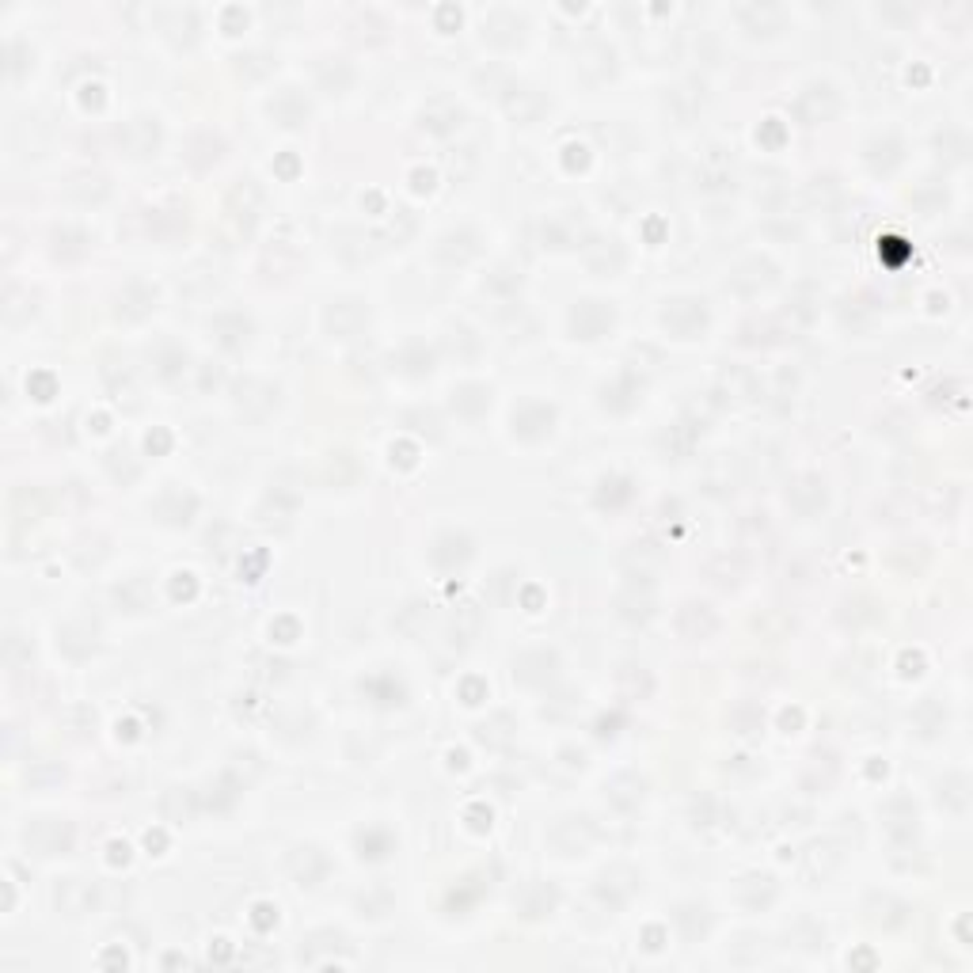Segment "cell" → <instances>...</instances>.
I'll return each instance as SVG.
<instances>
[{"label":"cell","instance_id":"cell-25","mask_svg":"<svg viewBox=\"0 0 973 973\" xmlns=\"http://www.w3.org/2000/svg\"><path fill=\"white\" fill-rule=\"evenodd\" d=\"M460 122H464V111H460V103H453V99H430L426 103V111H422V130L426 134H438V137H449L460 130Z\"/></svg>","mask_w":973,"mask_h":973},{"label":"cell","instance_id":"cell-31","mask_svg":"<svg viewBox=\"0 0 973 973\" xmlns=\"http://www.w3.org/2000/svg\"><path fill=\"white\" fill-rule=\"evenodd\" d=\"M514 677L521 681V685H548L555 677V654H548V650H529V654H521L514 662Z\"/></svg>","mask_w":973,"mask_h":973},{"label":"cell","instance_id":"cell-39","mask_svg":"<svg viewBox=\"0 0 973 973\" xmlns=\"http://www.w3.org/2000/svg\"><path fill=\"white\" fill-rule=\"evenodd\" d=\"M586 267L601 278H612L616 270L624 267V248L612 244V240H590L586 244Z\"/></svg>","mask_w":973,"mask_h":973},{"label":"cell","instance_id":"cell-54","mask_svg":"<svg viewBox=\"0 0 973 973\" xmlns=\"http://www.w3.org/2000/svg\"><path fill=\"white\" fill-rule=\"evenodd\" d=\"M115 597L126 605L130 612H141V609H149V586L141 582V578H130V582H122L115 590Z\"/></svg>","mask_w":973,"mask_h":973},{"label":"cell","instance_id":"cell-19","mask_svg":"<svg viewBox=\"0 0 973 973\" xmlns=\"http://www.w3.org/2000/svg\"><path fill=\"white\" fill-rule=\"evenodd\" d=\"M54 901H58V909L65 916H84L99 905V894L96 886L84 882V878H65V882H58V890H54Z\"/></svg>","mask_w":973,"mask_h":973},{"label":"cell","instance_id":"cell-20","mask_svg":"<svg viewBox=\"0 0 973 973\" xmlns=\"http://www.w3.org/2000/svg\"><path fill=\"white\" fill-rule=\"evenodd\" d=\"M643 795H647V780L635 776V772H620L616 780L605 783V799H609V806H616L620 814L639 810V806H643Z\"/></svg>","mask_w":973,"mask_h":973},{"label":"cell","instance_id":"cell-44","mask_svg":"<svg viewBox=\"0 0 973 973\" xmlns=\"http://www.w3.org/2000/svg\"><path fill=\"white\" fill-rule=\"evenodd\" d=\"M487 407H491V388H483V384H460L453 392V411L460 419H479Z\"/></svg>","mask_w":973,"mask_h":973},{"label":"cell","instance_id":"cell-51","mask_svg":"<svg viewBox=\"0 0 973 973\" xmlns=\"http://www.w3.org/2000/svg\"><path fill=\"white\" fill-rule=\"evenodd\" d=\"M198 814V795L194 791H168L164 795V818L168 821H191Z\"/></svg>","mask_w":973,"mask_h":973},{"label":"cell","instance_id":"cell-18","mask_svg":"<svg viewBox=\"0 0 973 973\" xmlns=\"http://www.w3.org/2000/svg\"><path fill=\"white\" fill-rule=\"evenodd\" d=\"M719 631V616L707 609V605H700V601H685L681 609H677V635L681 639H688V643H704V639H711Z\"/></svg>","mask_w":973,"mask_h":973},{"label":"cell","instance_id":"cell-6","mask_svg":"<svg viewBox=\"0 0 973 973\" xmlns=\"http://www.w3.org/2000/svg\"><path fill=\"white\" fill-rule=\"evenodd\" d=\"M236 411L244 415L248 422H267L274 411H278V388L259 377H248V381L236 384Z\"/></svg>","mask_w":973,"mask_h":973},{"label":"cell","instance_id":"cell-27","mask_svg":"<svg viewBox=\"0 0 973 973\" xmlns=\"http://www.w3.org/2000/svg\"><path fill=\"white\" fill-rule=\"evenodd\" d=\"M521 27H525V20L517 16L514 8H495L483 20V42H491V46H514L521 39Z\"/></svg>","mask_w":973,"mask_h":973},{"label":"cell","instance_id":"cell-56","mask_svg":"<svg viewBox=\"0 0 973 973\" xmlns=\"http://www.w3.org/2000/svg\"><path fill=\"white\" fill-rule=\"evenodd\" d=\"M358 905H362L365 916H384L388 909H392V894H388L384 886H377V890H369V894L358 897Z\"/></svg>","mask_w":973,"mask_h":973},{"label":"cell","instance_id":"cell-8","mask_svg":"<svg viewBox=\"0 0 973 973\" xmlns=\"http://www.w3.org/2000/svg\"><path fill=\"white\" fill-rule=\"evenodd\" d=\"M612 324H616V312H612L609 301H578V305L571 308V331L574 339H586V343H593V339H605L612 331Z\"/></svg>","mask_w":973,"mask_h":973},{"label":"cell","instance_id":"cell-33","mask_svg":"<svg viewBox=\"0 0 973 973\" xmlns=\"http://www.w3.org/2000/svg\"><path fill=\"white\" fill-rule=\"evenodd\" d=\"M578 73L590 80V84H605L616 73V54H612L605 42H590L582 54H578Z\"/></svg>","mask_w":973,"mask_h":973},{"label":"cell","instance_id":"cell-21","mask_svg":"<svg viewBox=\"0 0 973 973\" xmlns=\"http://www.w3.org/2000/svg\"><path fill=\"white\" fill-rule=\"evenodd\" d=\"M194 510H198V498L183 487H168L164 495L153 502V514L164 521V525H191Z\"/></svg>","mask_w":973,"mask_h":973},{"label":"cell","instance_id":"cell-40","mask_svg":"<svg viewBox=\"0 0 973 973\" xmlns=\"http://www.w3.org/2000/svg\"><path fill=\"white\" fill-rule=\"evenodd\" d=\"M316 84L324 88L327 96H343L346 88L354 84V69H350V61L324 58L320 65H316Z\"/></svg>","mask_w":973,"mask_h":973},{"label":"cell","instance_id":"cell-52","mask_svg":"<svg viewBox=\"0 0 973 973\" xmlns=\"http://www.w3.org/2000/svg\"><path fill=\"white\" fill-rule=\"evenodd\" d=\"M400 365H403V373L422 377V373H430V369H434V354L426 350V343H407V350L400 354Z\"/></svg>","mask_w":973,"mask_h":973},{"label":"cell","instance_id":"cell-12","mask_svg":"<svg viewBox=\"0 0 973 973\" xmlns=\"http://www.w3.org/2000/svg\"><path fill=\"white\" fill-rule=\"evenodd\" d=\"M225 210H229V217L240 225V229L251 232L255 229V221H259V213H263V187H259L255 179H240V183L229 191Z\"/></svg>","mask_w":973,"mask_h":973},{"label":"cell","instance_id":"cell-14","mask_svg":"<svg viewBox=\"0 0 973 973\" xmlns=\"http://www.w3.org/2000/svg\"><path fill=\"white\" fill-rule=\"evenodd\" d=\"M286 867L289 875L297 878V886H320L331 875V859L320 848H312V844H297L286 856Z\"/></svg>","mask_w":973,"mask_h":973},{"label":"cell","instance_id":"cell-36","mask_svg":"<svg viewBox=\"0 0 973 973\" xmlns=\"http://www.w3.org/2000/svg\"><path fill=\"white\" fill-rule=\"evenodd\" d=\"M578 240H582V221L574 213H548V221H544L548 248H578Z\"/></svg>","mask_w":973,"mask_h":973},{"label":"cell","instance_id":"cell-4","mask_svg":"<svg viewBox=\"0 0 973 973\" xmlns=\"http://www.w3.org/2000/svg\"><path fill=\"white\" fill-rule=\"evenodd\" d=\"M23 844L35 856H65L73 848V825L65 818H39L23 829Z\"/></svg>","mask_w":973,"mask_h":973},{"label":"cell","instance_id":"cell-16","mask_svg":"<svg viewBox=\"0 0 973 973\" xmlns=\"http://www.w3.org/2000/svg\"><path fill=\"white\" fill-rule=\"evenodd\" d=\"M555 426V407L540 400H525L521 407H514V434L521 441H540L548 438Z\"/></svg>","mask_w":973,"mask_h":973},{"label":"cell","instance_id":"cell-9","mask_svg":"<svg viewBox=\"0 0 973 973\" xmlns=\"http://www.w3.org/2000/svg\"><path fill=\"white\" fill-rule=\"evenodd\" d=\"M776 278H780V267H776L772 259L749 255L745 263L734 267V274L726 278V286L734 289V293H742V297H757V293H764L768 286H776Z\"/></svg>","mask_w":973,"mask_h":973},{"label":"cell","instance_id":"cell-43","mask_svg":"<svg viewBox=\"0 0 973 973\" xmlns=\"http://www.w3.org/2000/svg\"><path fill=\"white\" fill-rule=\"evenodd\" d=\"M145 232L153 240H175L187 232V213L183 210H149L145 213Z\"/></svg>","mask_w":973,"mask_h":973},{"label":"cell","instance_id":"cell-46","mask_svg":"<svg viewBox=\"0 0 973 973\" xmlns=\"http://www.w3.org/2000/svg\"><path fill=\"white\" fill-rule=\"evenodd\" d=\"M867 164H871V172L890 175L897 164H901V141H897L894 134L875 137V141L867 145Z\"/></svg>","mask_w":973,"mask_h":973},{"label":"cell","instance_id":"cell-49","mask_svg":"<svg viewBox=\"0 0 973 973\" xmlns=\"http://www.w3.org/2000/svg\"><path fill=\"white\" fill-rule=\"evenodd\" d=\"M696 438H700V434H696V426H692V422L681 419V422H673V426H669L666 434H662V445H666V453H669V457H673V460H681V457H688V453H692V445H696Z\"/></svg>","mask_w":973,"mask_h":973},{"label":"cell","instance_id":"cell-11","mask_svg":"<svg viewBox=\"0 0 973 973\" xmlns=\"http://www.w3.org/2000/svg\"><path fill=\"white\" fill-rule=\"evenodd\" d=\"M118 149L134 160H149L160 149V126L156 118H130L122 130H118Z\"/></svg>","mask_w":973,"mask_h":973},{"label":"cell","instance_id":"cell-32","mask_svg":"<svg viewBox=\"0 0 973 973\" xmlns=\"http://www.w3.org/2000/svg\"><path fill=\"white\" fill-rule=\"evenodd\" d=\"M738 20H742V27L757 39V35H776L783 27V8L780 4H745V8H738Z\"/></svg>","mask_w":973,"mask_h":973},{"label":"cell","instance_id":"cell-17","mask_svg":"<svg viewBox=\"0 0 973 973\" xmlns=\"http://www.w3.org/2000/svg\"><path fill=\"white\" fill-rule=\"evenodd\" d=\"M704 107H707V88H704V80H696V77H692V80H681V84H673V88H669V96H666V111H669V115H673V118H677L681 126H688V122H692V118L700 115Z\"/></svg>","mask_w":973,"mask_h":973},{"label":"cell","instance_id":"cell-30","mask_svg":"<svg viewBox=\"0 0 973 973\" xmlns=\"http://www.w3.org/2000/svg\"><path fill=\"white\" fill-rule=\"evenodd\" d=\"M502 107H506V115L517 118V122H533L548 103H544V96H540L536 88H529V84H510V88L502 92Z\"/></svg>","mask_w":973,"mask_h":973},{"label":"cell","instance_id":"cell-55","mask_svg":"<svg viewBox=\"0 0 973 973\" xmlns=\"http://www.w3.org/2000/svg\"><path fill=\"white\" fill-rule=\"evenodd\" d=\"M506 726H510V719H506V715H495L491 723L479 726V742H483V745H510V730H506Z\"/></svg>","mask_w":973,"mask_h":973},{"label":"cell","instance_id":"cell-24","mask_svg":"<svg viewBox=\"0 0 973 973\" xmlns=\"http://www.w3.org/2000/svg\"><path fill=\"white\" fill-rule=\"evenodd\" d=\"M58 643L69 658H77L80 662V658H88V654L99 647V628L92 624V620L77 616V620H69V624L58 631Z\"/></svg>","mask_w":973,"mask_h":973},{"label":"cell","instance_id":"cell-38","mask_svg":"<svg viewBox=\"0 0 973 973\" xmlns=\"http://www.w3.org/2000/svg\"><path fill=\"white\" fill-rule=\"evenodd\" d=\"M438 255L445 259V263H457V267H464V263H472V259L479 255V236L472 229L449 232V236H441Z\"/></svg>","mask_w":973,"mask_h":973},{"label":"cell","instance_id":"cell-42","mask_svg":"<svg viewBox=\"0 0 973 973\" xmlns=\"http://www.w3.org/2000/svg\"><path fill=\"white\" fill-rule=\"evenodd\" d=\"M738 897L745 909H768L776 901V878L772 875H745L738 882Z\"/></svg>","mask_w":973,"mask_h":973},{"label":"cell","instance_id":"cell-22","mask_svg":"<svg viewBox=\"0 0 973 973\" xmlns=\"http://www.w3.org/2000/svg\"><path fill=\"white\" fill-rule=\"evenodd\" d=\"M840 859L844 856H840L837 840H814L802 852V871H806V878H814V882H825L840 867Z\"/></svg>","mask_w":973,"mask_h":973},{"label":"cell","instance_id":"cell-1","mask_svg":"<svg viewBox=\"0 0 973 973\" xmlns=\"http://www.w3.org/2000/svg\"><path fill=\"white\" fill-rule=\"evenodd\" d=\"M791 111H795V118H799L802 126H825V122L837 118L840 92L829 80H814V84H806L799 96H795Z\"/></svg>","mask_w":973,"mask_h":973},{"label":"cell","instance_id":"cell-35","mask_svg":"<svg viewBox=\"0 0 973 973\" xmlns=\"http://www.w3.org/2000/svg\"><path fill=\"white\" fill-rule=\"evenodd\" d=\"M639 396H643V381H639L631 369H624L616 381L605 384V396H601V403H605L609 411H620V415H624V411H631V407L639 403Z\"/></svg>","mask_w":973,"mask_h":973},{"label":"cell","instance_id":"cell-41","mask_svg":"<svg viewBox=\"0 0 973 973\" xmlns=\"http://www.w3.org/2000/svg\"><path fill=\"white\" fill-rule=\"evenodd\" d=\"M935 799H939V806L947 814H966V806H970V780H966V772H947Z\"/></svg>","mask_w":973,"mask_h":973},{"label":"cell","instance_id":"cell-29","mask_svg":"<svg viewBox=\"0 0 973 973\" xmlns=\"http://www.w3.org/2000/svg\"><path fill=\"white\" fill-rule=\"evenodd\" d=\"M430 559H434V567H441V571L464 567L472 559V540L464 533H441L434 540V548H430Z\"/></svg>","mask_w":973,"mask_h":973},{"label":"cell","instance_id":"cell-13","mask_svg":"<svg viewBox=\"0 0 973 973\" xmlns=\"http://www.w3.org/2000/svg\"><path fill=\"white\" fill-rule=\"evenodd\" d=\"M156 301H160L156 286H149V282H126L115 297V316L126 320V324H137V320L153 316Z\"/></svg>","mask_w":973,"mask_h":973},{"label":"cell","instance_id":"cell-28","mask_svg":"<svg viewBox=\"0 0 973 973\" xmlns=\"http://www.w3.org/2000/svg\"><path fill=\"white\" fill-rule=\"evenodd\" d=\"M308 115H312V107H308V99L297 92V88H282L278 96L270 99V118L278 122V126H305Z\"/></svg>","mask_w":973,"mask_h":973},{"label":"cell","instance_id":"cell-53","mask_svg":"<svg viewBox=\"0 0 973 973\" xmlns=\"http://www.w3.org/2000/svg\"><path fill=\"white\" fill-rule=\"evenodd\" d=\"M187 369V350H179V346H164L160 354H156V377H164V381H172V377H179Z\"/></svg>","mask_w":973,"mask_h":973},{"label":"cell","instance_id":"cell-34","mask_svg":"<svg viewBox=\"0 0 973 973\" xmlns=\"http://www.w3.org/2000/svg\"><path fill=\"white\" fill-rule=\"evenodd\" d=\"M635 882H639V875H635L631 867H624V863H616V867H609V871L601 875V882H597V894L605 897L612 909H616V905H624V901L635 894Z\"/></svg>","mask_w":973,"mask_h":973},{"label":"cell","instance_id":"cell-37","mask_svg":"<svg viewBox=\"0 0 973 973\" xmlns=\"http://www.w3.org/2000/svg\"><path fill=\"white\" fill-rule=\"evenodd\" d=\"M210 331L225 350H240V346L251 339V320L248 316H240V312H221V316L210 324Z\"/></svg>","mask_w":973,"mask_h":973},{"label":"cell","instance_id":"cell-10","mask_svg":"<svg viewBox=\"0 0 973 973\" xmlns=\"http://www.w3.org/2000/svg\"><path fill=\"white\" fill-rule=\"evenodd\" d=\"M696 183H700V191H707V194H719V191H726V187H734V156L726 153V149H719V145H711L707 153H700Z\"/></svg>","mask_w":973,"mask_h":973},{"label":"cell","instance_id":"cell-7","mask_svg":"<svg viewBox=\"0 0 973 973\" xmlns=\"http://www.w3.org/2000/svg\"><path fill=\"white\" fill-rule=\"evenodd\" d=\"M593 840H597L593 821L590 818H574V814L559 818L552 829H548V844H552L559 856H582V852H590Z\"/></svg>","mask_w":973,"mask_h":973},{"label":"cell","instance_id":"cell-15","mask_svg":"<svg viewBox=\"0 0 973 973\" xmlns=\"http://www.w3.org/2000/svg\"><path fill=\"white\" fill-rule=\"evenodd\" d=\"M555 905H559V890L548 886V882H540V878H529L514 894V909L525 920H544V916L555 913Z\"/></svg>","mask_w":973,"mask_h":973},{"label":"cell","instance_id":"cell-3","mask_svg":"<svg viewBox=\"0 0 973 973\" xmlns=\"http://www.w3.org/2000/svg\"><path fill=\"white\" fill-rule=\"evenodd\" d=\"M783 502H787V510H791L795 517L810 521V517L825 514V506H829V487H825V479H821L818 472H799V476L787 483Z\"/></svg>","mask_w":973,"mask_h":973},{"label":"cell","instance_id":"cell-57","mask_svg":"<svg viewBox=\"0 0 973 973\" xmlns=\"http://www.w3.org/2000/svg\"><path fill=\"white\" fill-rule=\"evenodd\" d=\"M487 289L491 293H506V297H514L517 289H521V274H514V270H495L491 278H487Z\"/></svg>","mask_w":973,"mask_h":973},{"label":"cell","instance_id":"cell-5","mask_svg":"<svg viewBox=\"0 0 973 973\" xmlns=\"http://www.w3.org/2000/svg\"><path fill=\"white\" fill-rule=\"evenodd\" d=\"M324 327L331 339L339 343H350L358 339L365 327H369V308L358 301V297H343V301H331L324 312Z\"/></svg>","mask_w":973,"mask_h":973},{"label":"cell","instance_id":"cell-2","mask_svg":"<svg viewBox=\"0 0 973 973\" xmlns=\"http://www.w3.org/2000/svg\"><path fill=\"white\" fill-rule=\"evenodd\" d=\"M711 312L700 297H673L662 308V327H666L673 339H700L707 331Z\"/></svg>","mask_w":973,"mask_h":973},{"label":"cell","instance_id":"cell-23","mask_svg":"<svg viewBox=\"0 0 973 973\" xmlns=\"http://www.w3.org/2000/svg\"><path fill=\"white\" fill-rule=\"evenodd\" d=\"M882 829L894 844H913L916 837V806L909 799H894L886 802L882 810Z\"/></svg>","mask_w":973,"mask_h":973},{"label":"cell","instance_id":"cell-50","mask_svg":"<svg viewBox=\"0 0 973 973\" xmlns=\"http://www.w3.org/2000/svg\"><path fill=\"white\" fill-rule=\"evenodd\" d=\"M221 149H225V145H221V137H213L210 130H206V134H198L191 141V153H187V160H191V168L206 172L210 164H217V160H221Z\"/></svg>","mask_w":973,"mask_h":973},{"label":"cell","instance_id":"cell-47","mask_svg":"<svg viewBox=\"0 0 973 973\" xmlns=\"http://www.w3.org/2000/svg\"><path fill=\"white\" fill-rule=\"evenodd\" d=\"M88 248H92V240H88V232L80 229H58L54 232V259H61V263H77V259H84L88 255Z\"/></svg>","mask_w":973,"mask_h":973},{"label":"cell","instance_id":"cell-48","mask_svg":"<svg viewBox=\"0 0 973 973\" xmlns=\"http://www.w3.org/2000/svg\"><path fill=\"white\" fill-rule=\"evenodd\" d=\"M673 920L681 924V932H685L688 943H696L700 935H707V928H711V913H707V905H681L677 913H673Z\"/></svg>","mask_w":973,"mask_h":973},{"label":"cell","instance_id":"cell-26","mask_svg":"<svg viewBox=\"0 0 973 973\" xmlns=\"http://www.w3.org/2000/svg\"><path fill=\"white\" fill-rule=\"evenodd\" d=\"M620 616L624 620H647L654 612V593H650V578L647 574H631L628 590L620 593Z\"/></svg>","mask_w":973,"mask_h":973},{"label":"cell","instance_id":"cell-45","mask_svg":"<svg viewBox=\"0 0 973 973\" xmlns=\"http://www.w3.org/2000/svg\"><path fill=\"white\" fill-rule=\"evenodd\" d=\"M65 194H69V198H77V202H84V206H88V202L96 206V202H103V198L111 194V183H107V175L84 172V175H73V179H69Z\"/></svg>","mask_w":973,"mask_h":973}]
</instances>
